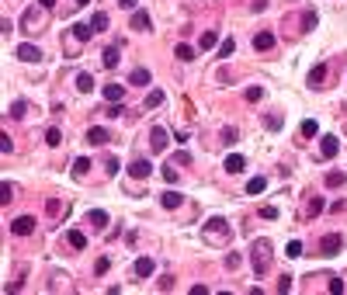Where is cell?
Segmentation results:
<instances>
[{
	"label": "cell",
	"instance_id": "obj_1",
	"mask_svg": "<svg viewBox=\"0 0 347 295\" xmlns=\"http://www.w3.org/2000/svg\"><path fill=\"white\" fill-rule=\"evenodd\" d=\"M267 257H271V240H254V271H257V278L267 274Z\"/></svg>",
	"mask_w": 347,
	"mask_h": 295
},
{
	"label": "cell",
	"instance_id": "obj_2",
	"mask_svg": "<svg viewBox=\"0 0 347 295\" xmlns=\"http://www.w3.org/2000/svg\"><path fill=\"white\" fill-rule=\"evenodd\" d=\"M46 21H49V7H42L38 4L35 11H28L24 18H21V24L31 31V35H38V31H46Z\"/></svg>",
	"mask_w": 347,
	"mask_h": 295
},
{
	"label": "cell",
	"instance_id": "obj_3",
	"mask_svg": "<svg viewBox=\"0 0 347 295\" xmlns=\"http://www.w3.org/2000/svg\"><path fill=\"white\" fill-rule=\"evenodd\" d=\"M202 236H205L208 243H226V240H229V223H226V219H208Z\"/></svg>",
	"mask_w": 347,
	"mask_h": 295
},
{
	"label": "cell",
	"instance_id": "obj_4",
	"mask_svg": "<svg viewBox=\"0 0 347 295\" xmlns=\"http://www.w3.org/2000/svg\"><path fill=\"white\" fill-rule=\"evenodd\" d=\"M167 146H170V132H167L163 125H153V129H149V150H153V153H163Z\"/></svg>",
	"mask_w": 347,
	"mask_h": 295
},
{
	"label": "cell",
	"instance_id": "obj_5",
	"mask_svg": "<svg viewBox=\"0 0 347 295\" xmlns=\"http://www.w3.org/2000/svg\"><path fill=\"white\" fill-rule=\"evenodd\" d=\"M11 233H14V236H31V233H35V219H31V215H18L14 223H11Z\"/></svg>",
	"mask_w": 347,
	"mask_h": 295
},
{
	"label": "cell",
	"instance_id": "obj_6",
	"mask_svg": "<svg viewBox=\"0 0 347 295\" xmlns=\"http://www.w3.org/2000/svg\"><path fill=\"white\" fill-rule=\"evenodd\" d=\"M18 59H24V63H38V59H42V49L31 45V42H21V45H18Z\"/></svg>",
	"mask_w": 347,
	"mask_h": 295
},
{
	"label": "cell",
	"instance_id": "obj_7",
	"mask_svg": "<svg viewBox=\"0 0 347 295\" xmlns=\"http://www.w3.org/2000/svg\"><path fill=\"white\" fill-rule=\"evenodd\" d=\"M340 247H344V236H337V233H330V236H323V240H320V250H323L326 257H333Z\"/></svg>",
	"mask_w": 347,
	"mask_h": 295
},
{
	"label": "cell",
	"instance_id": "obj_8",
	"mask_svg": "<svg viewBox=\"0 0 347 295\" xmlns=\"http://www.w3.org/2000/svg\"><path fill=\"white\" fill-rule=\"evenodd\" d=\"M181 202H184V195H181V191H174V188L160 195V205H163V208H181Z\"/></svg>",
	"mask_w": 347,
	"mask_h": 295
},
{
	"label": "cell",
	"instance_id": "obj_9",
	"mask_svg": "<svg viewBox=\"0 0 347 295\" xmlns=\"http://www.w3.org/2000/svg\"><path fill=\"white\" fill-rule=\"evenodd\" d=\"M101 66H104V69H115V66H118V45H108V49L101 52Z\"/></svg>",
	"mask_w": 347,
	"mask_h": 295
},
{
	"label": "cell",
	"instance_id": "obj_10",
	"mask_svg": "<svg viewBox=\"0 0 347 295\" xmlns=\"http://www.w3.org/2000/svg\"><path fill=\"white\" fill-rule=\"evenodd\" d=\"M222 167H226V174H240V170H243V167H247V160H243V157H240V153H229V157H226V163H222Z\"/></svg>",
	"mask_w": 347,
	"mask_h": 295
},
{
	"label": "cell",
	"instance_id": "obj_11",
	"mask_svg": "<svg viewBox=\"0 0 347 295\" xmlns=\"http://www.w3.org/2000/svg\"><path fill=\"white\" fill-rule=\"evenodd\" d=\"M153 271H157V264H153V257H139V261H136V278H149Z\"/></svg>",
	"mask_w": 347,
	"mask_h": 295
},
{
	"label": "cell",
	"instance_id": "obj_12",
	"mask_svg": "<svg viewBox=\"0 0 347 295\" xmlns=\"http://www.w3.org/2000/svg\"><path fill=\"white\" fill-rule=\"evenodd\" d=\"M271 45H275V35H271V31H257V35H254V49L267 52Z\"/></svg>",
	"mask_w": 347,
	"mask_h": 295
},
{
	"label": "cell",
	"instance_id": "obj_13",
	"mask_svg": "<svg viewBox=\"0 0 347 295\" xmlns=\"http://www.w3.org/2000/svg\"><path fill=\"white\" fill-rule=\"evenodd\" d=\"M132 28H136V31H149V28H153L149 14H146V11H132Z\"/></svg>",
	"mask_w": 347,
	"mask_h": 295
},
{
	"label": "cell",
	"instance_id": "obj_14",
	"mask_svg": "<svg viewBox=\"0 0 347 295\" xmlns=\"http://www.w3.org/2000/svg\"><path fill=\"white\" fill-rule=\"evenodd\" d=\"M122 97H125V87H122V84H108V87H104V101H111V104H118Z\"/></svg>",
	"mask_w": 347,
	"mask_h": 295
},
{
	"label": "cell",
	"instance_id": "obj_15",
	"mask_svg": "<svg viewBox=\"0 0 347 295\" xmlns=\"http://www.w3.org/2000/svg\"><path fill=\"white\" fill-rule=\"evenodd\" d=\"M337 150H340V146H337V136H323V139H320V153H323V157H337Z\"/></svg>",
	"mask_w": 347,
	"mask_h": 295
},
{
	"label": "cell",
	"instance_id": "obj_16",
	"mask_svg": "<svg viewBox=\"0 0 347 295\" xmlns=\"http://www.w3.org/2000/svg\"><path fill=\"white\" fill-rule=\"evenodd\" d=\"M326 80V63H316L313 69H309V87H320Z\"/></svg>",
	"mask_w": 347,
	"mask_h": 295
},
{
	"label": "cell",
	"instance_id": "obj_17",
	"mask_svg": "<svg viewBox=\"0 0 347 295\" xmlns=\"http://www.w3.org/2000/svg\"><path fill=\"white\" fill-rule=\"evenodd\" d=\"M69 35H73V39L84 45V42L91 39V35H94V28H91V24H73V28H69Z\"/></svg>",
	"mask_w": 347,
	"mask_h": 295
},
{
	"label": "cell",
	"instance_id": "obj_18",
	"mask_svg": "<svg viewBox=\"0 0 347 295\" xmlns=\"http://www.w3.org/2000/svg\"><path fill=\"white\" fill-rule=\"evenodd\" d=\"M87 142H94V146H104V142H108V132H104L101 125H91V129H87Z\"/></svg>",
	"mask_w": 347,
	"mask_h": 295
},
{
	"label": "cell",
	"instance_id": "obj_19",
	"mask_svg": "<svg viewBox=\"0 0 347 295\" xmlns=\"http://www.w3.org/2000/svg\"><path fill=\"white\" fill-rule=\"evenodd\" d=\"M149 170H153V167H149V160H136V163L129 167V174H132V177H139V181H142V177H149Z\"/></svg>",
	"mask_w": 347,
	"mask_h": 295
},
{
	"label": "cell",
	"instance_id": "obj_20",
	"mask_svg": "<svg viewBox=\"0 0 347 295\" xmlns=\"http://www.w3.org/2000/svg\"><path fill=\"white\" fill-rule=\"evenodd\" d=\"M129 80H132V84H136V87H146V84H149V69H146V66H136V69H132V77H129Z\"/></svg>",
	"mask_w": 347,
	"mask_h": 295
},
{
	"label": "cell",
	"instance_id": "obj_21",
	"mask_svg": "<svg viewBox=\"0 0 347 295\" xmlns=\"http://www.w3.org/2000/svg\"><path fill=\"white\" fill-rule=\"evenodd\" d=\"M66 243H69L73 250H84V247H87V236L76 233V229H69V233H66Z\"/></svg>",
	"mask_w": 347,
	"mask_h": 295
},
{
	"label": "cell",
	"instance_id": "obj_22",
	"mask_svg": "<svg viewBox=\"0 0 347 295\" xmlns=\"http://www.w3.org/2000/svg\"><path fill=\"white\" fill-rule=\"evenodd\" d=\"M76 91H80V94L94 91V77H91V73H76Z\"/></svg>",
	"mask_w": 347,
	"mask_h": 295
},
{
	"label": "cell",
	"instance_id": "obj_23",
	"mask_svg": "<svg viewBox=\"0 0 347 295\" xmlns=\"http://www.w3.org/2000/svg\"><path fill=\"white\" fill-rule=\"evenodd\" d=\"M264 188H267V177H250L247 181V195H260Z\"/></svg>",
	"mask_w": 347,
	"mask_h": 295
},
{
	"label": "cell",
	"instance_id": "obj_24",
	"mask_svg": "<svg viewBox=\"0 0 347 295\" xmlns=\"http://www.w3.org/2000/svg\"><path fill=\"white\" fill-rule=\"evenodd\" d=\"M87 219H91L97 229H104V226H108V212H101V208H91V212H87Z\"/></svg>",
	"mask_w": 347,
	"mask_h": 295
},
{
	"label": "cell",
	"instance_id": "obj_25",
	"mask_svg": "<svg viewBox=\"0 0 347 295\" xmlns=\"http://www.w3.org/2000/svg\"><path fill=\"white\" fill-rule=\"evenodd\" d=\"M344 184H347V174H344V170L326 174V188H344Z\"/></svg>",
	"mask_w": 347,
	"mask_h": 295
},
{
	"label": "cell",
	"instance_id": "obj_26",
	"mask_svg": "<svg viewBox=\"0 0 347 295\" xmlns=\"http://www.w3.org/2000/svg\"><path fill=\"white\" fill-rule=\"evenodd\" d=\"M174 56H177V59H181V63H191V59H195V49H191V45H187V42H181V45H177V49H174Z\"/></svg>",
	"mask_w": 347,
	"mask_h": 295
},
{
	"label": "cell",
	"instance_id": "obj_27",
	"mask_svg": "<svg viewBox=\"0 0 347 295\" xmlns=\"http://www.w3.org/2000/svg\"><path fill=\"white\" fill-rule=\"evenodd\" d=\"M91 28H94V31H108V14H104V11H97V14L91 18Z\"/></svg>",
	"mask_w": 347,
	"mask_h": 295
},
{
	"label": "cell",
	"instance_id": "obj_28",
	"mask_svg": "<svg viewBox=\"0 0 347 295\" xmlns=\"http://www.w3.org/2000/svg\"><path fill=\"white\" fill-rule=\"evenodd\" d=\"M302 136H305V139H316V136H320V125H316L313 118H305V122H302Z\"/></svg>",
	"mask_w": 347,
	"mask_h": 295
},
{
	"label": "cell",
	"instance_id": "obj_29",
	"mask_svg": "<svg viewBox=\"0 0 347 295\" xmlns=\"http://www.w3.org/2000/svg\"><path fill=\"white\" fill-rule=\"evenodd\" d=\"M163 181H167V184H177V181H181V170H177V163L163 167Z\"/></svg>",
	"mask_w": 347,
	"mask_h": 295
},
{
	"label": "cell",
	"instance_id": "obj_30",
	"mask_svg": "<svg viewBox=\"0 0 347 295\" xmlns=\"http://www.w3.org/2000/svg\"><path fill=\"white\" fill-rule=\"evenodd\" d=\"M163 104V91H149L146 94V108H160Z\"/></svg>",
	"mask_w": 347,
	"mask_h": 295
},
{
	"label": "cell",
	"instance_id": "obj_31",
	"mask_svg": "<svg viewBox=\"0 0 347 295\" xmlns=\"http://www.w3.org/2000/svg\"><path fill=\"white\" fill-rule=\"evenodd\" d=\"M233 49H236V42H233V39H226V42L219 45V59H229V56H233Z\"/></svg>",
	"mask_w": 347,
	"mask_h": 295
},
{
	"label": "cell",
	"instance_id": "obj_32",
	"mask_svg": "<svg viewBox=\"0 0 347 295\" xmlns=\"http://www.w3.org/2000/svg\"><path fill=\"white\" fill-rule=\"evenodd\" d=\"M87 170H91V160L87 157H76L73 160V174H87Z\"/></svg>",
	"mask_w": 347,
	"mask_h": 295
},
{
	"label": "cell",
	"instance_id": "obj_33",
	"mask_svg": "<svg viewBox=\"0 0 347 295\" xmlns=\"http://www.w3.org/2000/svg\"><path fill=\"white\" fill-rule=\"evenodd\" d=\"M59 139H63V136H59V129H52V125H49V129H46V142H49V146H59Z\"/></svg>",
	"mask_w": 347,
	"mask_h": 295
},
{
	"label": "cell",
	"instance_id": "obj_34",
	"mask_svg": "<svg viewBox=\"0 0 347 295\" xmlns=\"http://www.w3.org/2000/svg\"><path fill=\"white\" fill-rule=\"evenodd\" d=\"M302 28H305V31H313V28H316V11H305V18H302Z\"/></svg>",
	"mask_w": 347,
	"mask_h": 295
},
{
	"label": "cell",
	"instance_id": "obj_35",
	"mask_svg": "<svg viewBox=\"0 0 347 295\" xmlns=\"http://www.w3.org/2000/svg\"><path fill=\"white\" fill-rule=\"evenodd\" d=\"M0 195H4V198H0V202L7 205V202L14 198V184H11V181H4V188H0Z\"/></svg>",
	"mask_w": 347,
	"mask_h": 295
},
{
	"label": "cell",
	"instance_id": "obj_36",
	"mask_svg": "<svg viewBox=\"0 0 347 295\" xmlns=\"http://www.w3.org/2000/svg\"><path fill=\"white\" fill-rule=\"evenodd\" d=\"M215 39H219V35H215V31H205L198 45H202V49H212V45H215Z\"/></svg>",
	"mask_w": 347,
	"mask_h": 295
},
{
	"label": "cell",
	"instance_id": "obj_37",
	"mask_svg": "<svg viewBox=\"0 0 347 295\" xmlns=\"http://www.w3.org/2000/svg\"><path fill=\"white\" fill-rule=\"evenodd\" d=\"M24 112H28V104H24V101L11 104V118H24Z\"/></svg>",
	"mask_w": 347,
	"mask_h": 295
},
{
	"label": "cell",
	"instance_id": "obj_38",
	"mask_svg": "<svg viewBox=\"0 0 347 295\" xmlns=\"http://www.w3.org/2000/svg\"><path fill=\"white\" fill-rule=\"evenodd\" d=\"M288 257H295V261L302 257V243H299V240H292V243H288Z\"/></svg>",
	"mask_w": 347,
	"mask_h": 295
},
{
	"label": "cell",
	"instance_id": "obj_39",
	"mask_svg": "<svg viewBox=\"0 0 347 295\" xmlns=\"http://www.w3.org/2000/svg\"><path fill=\"white\" fill-rule=\"evenodd\" d=\"M264 97V87H247V101H260Z\"/></svg>",
	"mask_w": 347,
	"mask_h": 295
},
{
	"label": "cell",
	"instance_id": "obj_40",
	"mask_svg": "<svg viewBox=\"0 0 347 295\" xmlns=\"http://www.w3.org/2000/svg\"><path fill=\"white\" fill-rule=\"evenodd\" d=\"M267 129L278 132V129H281V115H267Z\"/></svg>",
	"mask_w": 347,
	"mask_h": 295
},
{
	"label": "cell",
	"instance_id": "obj_41",
	"mask_svg": "<svg viewBox=\"0 0 347 295\" xmlns=\"http://www.w3.org/2000/svg\"><path fill=\"white\" fill-rule=\"evenodd\" d=\"M260 219H278V208H275V205H264V208H260Z\"/></svg>",
	"mask_w": 347,
	"mask_h": 295
},
{
	"label": "cell",
	"instance_id": "obj_42",
	"mask_svg": "<svg viewBox=\"0 0 347 295\" xmlns=\"http://www.w3.org/2000/svg\"><path fill=\"white\" fill-rule=\"evenodd\" d=\"M108 115H111V118H122V115H125V108H122V101H118V104H111V108H108Z\"/></svg>",
	"mask_w": 347,
	"mask_h": 295
},
{
	"label": "cell",
	"instance_id": "obj_43",
	"mask_svg": "<svg viewBox=\"0 0 347 295\" xmlns=\"http://www.w3.org/2000/svg\"><path fill=\"white\" fill-rule=\"evenodd\" d=\"M226 268L236 271V268H240V253H229V257H226Z\"/></svg>",
	"mask_w": 347,
	"mask_h": 295
},
{
	"label": "cell",
	"instance_id": "obj_44",
	"mask_svg": "<svg viewBox=\"0 0 347 295\" xmlns=\"http://www.w3.org/2000/svg\"><path fill=\"white\" fill-rule=\"evenodd\" d=\"M320 212H323V198H313L309 202V215H320Z\"/></svg>",
	"mask_w": 347,
	"mask_h": 295
},
{
	"label": "cell",
	"instance_id": "obj_45",
	"mask_svg": "<svg viewBox=\"0 0 347 295\" xmlns=\"http://www.w3.org/2000/svg\"><path fill=\"white\" fill-rule=\"evenodd\" d=\"M222 142L233 146V142H236V129H226V132H222Z\"/></svg>",
	"mask_w": 347,
	"mask_h": 295
},
{
	"label": "cell",
	"instance_id": "obj_46",
	"mask_svg": "<svg viewBox=\"0 0 347 295\" xmlns=\"http://www.w3.org/2000/svg\"><path fill=\"white\" fill-rule=\"evenodd\" d=\"M108 268H111V261H108V257H101V261H97V264H94V271H97V274H104V271H108Z\"/></svg>",
	"mask_w": 347,
	"mask_h": 295
},
{
	"label": "cell",
	"instance_id": "obj_47",
	"mask_svg": "<svg viewBox=\"0 0 347 295\" xmlns=\"http://www.w3.org/2000/svg\"><path fill=\"white\" fill-rule=\"evenodd\" d=\"M0 150L11 153V150H14V139H11V136H4V139H0Z\"/></svg>",
	"mask_w": 347,
	"mask_h": 295
},
{
	"label": "cell",
	"instance_id": "obj_48",
	"mask_svg": "<svg viewBox=\"0 0 347 295\" xmlns=\"http://www.w3.org/2000/svg\"><path fill=\"white\" fill-rule=\"evenodd\" d=\"M104 167H108V174H118V160H115V157H108Z\"/></svg>",
	"mask_w": 347,
	"mask_h": 295
},
{
	"label": "cell",
	"instance_id": "obj_49",
	"mask_svg": "<svg viewBox=\"0 0 347 295\" xmlns=\"http://www.w3.org/2000/svg\"><path fill=\"white\" fill-rule=\"evenodd\" d=\"M278 292H292V278H288V274L278 281Z\"/></svg>",
	"mask_w": 347,
	"mask_h": 295
},
{
	"label": "cell",
	"instance_id": "obj_50",
	"mask_svg": "<svg viewBox=\"0 0 347 295\" xmlns=\"http://www.w3.org/2000/svg\"><path fill=\"white\" fill-rule=\"evenodd\" d=\"M330 292H333V295H340V292H344V281H340V278H333V281H330Z\"/></svg>",
	"mask_w": 347,
	"mask_h": 295
},
{
	"label": "cell",
	"instance_id": "obj_51",
	"mask_svg": "<svg viewBox=\"0 0 347 295\" xmlns=\"http://www.w3.org/2000/svg\"><path fill=\"white\" fill-rule=\"evenodd\" d=\"M118 4H122L125 11H139V0H118Z\"/></svg>",
	"mask_w": 347,
	"mask_h": 295
},
{
	"label": "cell",
	"instance_id": "obj_52",
	"mask_svg": "<svg viewBox=\"0 0 347 295\" xmlns=\"http://www.w3.org/2000/svg\"><path fill=\"white\" fill-rule=\"evenodd\" d=\"M38 4H42V7H49V11H52V4H56V0H38Z\"/></svg>",
	"mask_w": 347,
	"mask_h": 295
},
{
	"label": "cell",
	"instance_id": "obj_53",
	"mask_svg": "<svg viewBox=\"0 0 347 295\" xmlns=\"http://www.w3.org/2000/svg\"><path fill=\"white\" fill-rule=\"evenodd\" d=\"M84 4H91V0H76V7H84Z\"/></svg>",
	"mask_w": 347,
	"mask_h": 295
}]
</instances>
